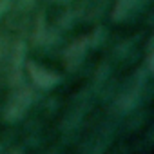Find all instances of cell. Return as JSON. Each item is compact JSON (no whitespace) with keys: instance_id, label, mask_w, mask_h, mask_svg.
<instances>
[{"instance_id":"cell-1","label":"cell","mask_w":154,"mask_h":154,"mask_svg":"<svg viewBox=\"0 0 154 154\" xmlns=\"http://www.w3.org/2000/svg\"><path fill=\"white\" fill-rule=\"evenodd\" d=\"M27 71H29L31 80L42 89H51L60 82V74L58 72L49 71V69H45L42 65H36L35 62H27Z\"/></svg>"},{"instance_id":"cell-3","label":"cell","mask_w":154,"mask_h":154,"mask_svg":"<svg viewBox=\"0 0 154 154\" xmlns=\"http://www.w3.org/2000/svg\"><path fill=\"white\" fill-rule=\"evenodd\" d=\"M87 49V38H82V40H76L67 51H65V65H69V69H76L84 58V53Z\"/></svg>"},{"instance_id":"cell-2","label":"cell","mask_w":154,"mask_h":154,"mask_svg":"<svg viewBox=\"0 0 154 154\" xmlns=\"http://www.w3.org/2000/svg\"><path fill=\"white\" fill-rule=\"evenodd\" d=\"M29 91L27 89H20L17 94H13V98H11V102H9V105H8V114H6V118L8 120H17V118H20L24 112H26V109H27V105H29Z\"/></svg>"},{"instance_id":"cell-5","label":"cell","mask_w":154,"mask_h":154,"mask_svg":"<svg viewBox=\"0 0 154 154\" xmlns=\"http://www.w3.org/2000/svg\"><path fill=\"white\" fill-rule=\"evenodd\" d=\"M58 2H62V0H58Z\"/></svg>"},{"instance_id":"cell-4","label":"cell","mask_w":154,"mask_h":154,"mask_svg":"<svg viewBox=\"0 0 154 154\" xmlns=\"http://www.w3.org/2000/svg\"><path fill=\"white\" fill-rule=\"evenodd\" d=\"M140 0H116V6L112 11V18L114 20H125L138 6Z\"/></svg>"}]
</instances>
